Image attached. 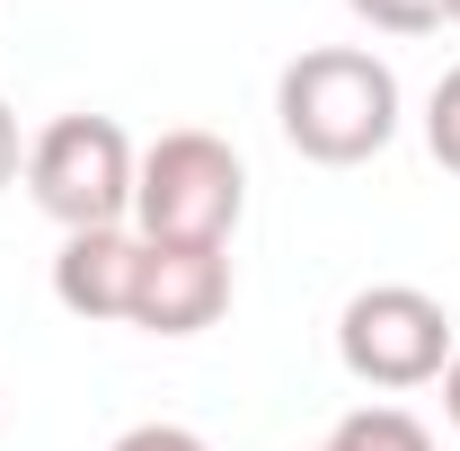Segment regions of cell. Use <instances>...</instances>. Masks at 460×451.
Wrapping results in <instances>:
<instances>
[{
    "label": "cell",
    "mask_w": 460,
    "mask_h": 451,
    "mask_svg": "<svg viewBox=\"0 0 460 451\" xmlns=\"http://www.w3.org/2000/svg\"><path fill=\"white\" fill-rule=\"evenodd\" d=\"M425 151L460 177V62L434 80V98H425Z\"/></svg>",
    "instance_id": "obj_8"
},
{
    "label": "cell",
    "mask_w": 460,
    "mask_h": 451,
    "mask_svg": "<svg viewBox=\"0 0 460 451\" xmlns=\"http://www.w3.org/2000/svg\"><path fill=\"white\" fill-rule=\"evenodd\" d=\"M133 275H142V230H71L54 257V301L89 328L133 319Z\"/></svg>",
    "instance_id": "obj_6"
},
{
    "label": "cell",
    "mask_w": 460,
    "mask_h": 451,
    "mask_svg": "<svg viewBox=\"0 0 460 451\" xmlns=\"http://www.w3.org/2000/svg\"><path fill=\"white\" fill-rule=\"evenodd\" d=\"M230 310V248H177V239H142V275H133V319L151 337H204Z\"/></svg>",
    "instance_id": "obj_5"
},
{
    "label": "cell",
    "mask_w": 460,
    "mask_h": 451,
    "mask_svg": "<svg viewBox=\"0 0 460 451\" xmlns=\"http://www.w3.org/2000/svg\"><path fill=\"white\" fill-rule=\"evenodd\" d=\"M275 124L301 160L319 169H363L399 133V71L363 45H310L275 80Z\"/></svg>",
    "instance_id": "obj_1"
},
{
    "label": "cell",
    "mask_w": 460,
    "mask_h": 451,
    "mask_svg": "<svg viewBox=\"0 0 460 451\" xmlns=\"http://www.w3.org/2000/svg\"><path fill=\"white\" fill-rule=\"evenodd\" d=\"M452 354H460L452 310L425 283H363L337 310V363L363 390H425V381H443Z\"/></svg>",
    "instance_id": "obj_4"
},
{
    "label": "cell",
    "mask_w": 460,
    "mask_h": 451,
    "mask_svg": "<svg viewBox=\"0 0 460 451\" xmlns=\"http://www.w3.org/2000/svg\"><path fill=\"white\" fill-rule=\"evenodd\" d=\"M328 451H434V434L407 416V407H354V416H337V434H328Z\"/></svg>",
    "instance_id": "obj_7"
},
{
    "label": "cell",
    "mask_w": 460,
    "mask_h": 451,
    "mask_svg": "<svg viewBox=\"0 0 460 451\" xmlns=\"http://www.w3.org/2000/svg\"><path fill=\"white\" fill-rule=\"evenodd\" d=\"M27 169V142H18V115H9V98H0V186Z\"/></svg>",
    "instance_id": "obj_11"
},
{
    "label": "cell",
    "mask_w": 460,
    "mask_h": 451,
    "mask_svg": "<svg viewBox=\"0 0 460 451\" xmlns=\"http://www.w3.org/2000/svg\"><path fill=\"white\" fill-rule=\"evenodd\" d=\"M372 36H434L443 27V0H345Z\"/></svg>",
    "instance_id": "obj_9"
},
{
    "label": "cell",
    "mask_w": 460,
    "mask_h": 451,
    "mask_svg": "<svg viewBox=\"0 0 460 451\" xmlns=\"http://www.w3.org/2000/svg\"><path fill=\"white\" fill-rule=\"evenodd\" d=\"M443 416H452V434H460V354L443 363Z\"/></svg>",
    "instance_id": "obj_12"
},
{
    "label": "cell",
    "mask_w": 460,
    "mask_h": 451,
    "mask_svg": "<svg viewBox=\"0 0 460 451\" xmlns=\"http://www.w3.org/2000/svg\"><path fill=\"white\" fill-rule=\"evenodd\" d=\"M319 451H328V443H319Z\"/></svg>",
    "instance_id": "obj_14"
},
{
    "label": "cell",
    "mask_w": 460,
    "mask_h": 451,
    "mask_svg": "<svg viewBox=\"0 0 460 451\" xmlns=\"http://www.w3.org/2000/svg\"><path fill=\"white\" fill-rule=\"evenodd\" d=\"M248 213V169L222 133L177 124L142 151L133 169V230L142 239H177V248H230V230Z\"/></svg>",
    "instance_id": "obj_2"
},
{
    "label": "cell",
    "mask_w": 460,
    "mask_h": 451,
    "mask_svg": "<svg viewBox=\"0 0 460 451\" xmlns=\"http://www.w3.org/2000/svg\"><path fill=\"white\" fill-rule=\"evenodd\" d=\"M443 18H452V27H460V0H443Z\"/></svg>",
    "instance_id": "obj_13"
},
{
    "label": "cell",
    "mask_w": 460,
    "mask_h": 451,
    "mask_svg": "<svg viewBox=\"0 0 460 451\" xmlns=\"http://www.w3.org/2000/svg\"><path fill=\"white\" fill-rule=\"evenodd\" d=\"M107 451H213V443H204L195 425H124Z\"/></svg>",
    "instance_id": "obj_10"
},
{
    "label": "cell",
    "mask_w": 460,
    "mask_h": 451,
    "mask_svg": "<svg viewBox=\"0 0 460 451\" xmlns=\"http://www.w3.org/2000/svg\"><path fill=\"white\" fill-rule=\"evenodd\" d=\"M133 169H142V151H133V133L115 124V115H54L36 142H27V195H36V213L71 230H115L133 213Z\"/></svg>",
    "instance_id": "obj_3"
}]
</instances>
